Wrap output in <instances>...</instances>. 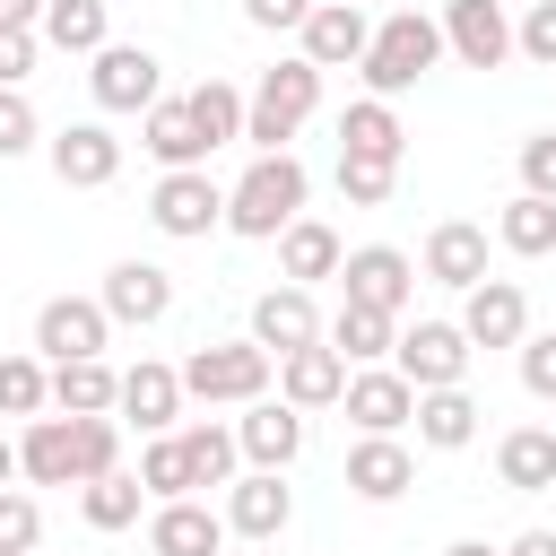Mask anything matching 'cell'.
I'll return each mask as SVG.
<instances>
[{"label":"cell","instance_id":"obj_1","mask_svg":"<svg viewBox=\"0 0 556 556\" xmlns=\"http://www.w3.org/2000/svg\"><path fill=\"white\" fill-rule=\"evenodd\" d=\"M122 469V417H35L17 434V478L35 486H96Z\"/></svg>","mask_w":556,"mask_h":556},{"label":"cell","instance_id":"obj_2","mask_svg":"<svg viewBox=\"0 0 556 556\" xmlns=\"http://www.w3.org/2000/svg\"><path fill=\"white\" fill-rule=\"evenodd\" d=\"M304 191H313V174H304L295 156H252L243 182L226 191V235H243V243H278V235L304 217Z\"/></svg>","mask_w":556,"mask_h":556},{"label":"cell","instance_id":"obj_3","mask_svg":"<svg viewBox=\"0 0 556 556\" xmlns=\"http://www.w3.org/2000/svg\"><path fill=\"white\" fill-rule=\"evenodd\" d=\"M434 61H443V17H426V9H391V17L374 26V43H365L356 70H365V96L391 104V96H408Z\"/></svg>","mask_w":556,"mask_h":556},{"label":"cell","instance_id":"obj_4","mask_svg":"<svg viewBox=\"0 0 556 556\" xmlns=\"http://www.w3.org/2000/svg\"><path fill=\"white\" fill-rule=\"evenodd\" d=\"M313 104H321V70L295 52V61H278V70H261V78H252V104H243V139H252L261 156H287V139L313 122Z\"/></svg>","mask_w":556,"mask_h":556},{"label":"cell","instance_id":"obj_5","mask_svg":"<svg viewBox=\"0 0 556 556\" xmlns=\"http://www.w3.org/2000/svg\"><path fill=\"white\" fill-rule=\"evenodd\" d=\"M269 382H278V356L252 339H217L182 356V400H208V408H252L269 400Z\"/></svg>","mask_w":556,"mask_h":556},{"label":"cell","instance_id":"obj_6","mask_svg":"<svg viewBox=\"0 0 556 556\" xmlns=\"http://www.w3.org/2000/svg\"><path fill=\"white\" fill-rule=\"evenodd\" d=\"M148 226L174 235V243H200L208 226H226V191H217V174H208V165L156 174V191H148Z\"/></svg>","mask_w":556,"mask_h":556},{"label":"cell","instance_id":"obj_7","mask_svg":"<svg viewBox=\"0 0 556 556\" xmlns=\"http://www.w3.org/2000/svg\"><path fill=\"white\" fill-rule=\"evenodd\" d=\"M469 330L460 321H408L400 330V348H391V365L417 382V391H452V382H469Z\"/></svg>","mask_w":556,"mask_h":556},{"label":"cell","instance_id":"obj_8","mask_svg":"<svg viewBox=\"0 0 556 556\" xmlns=\"http://www.w3.org/2000/svg\"><path fill=\"white\" fill-rule=\"evenodd\" d=\"M339 287H348V304H374V313H408V295H417V261L400 252V243H356L348 261H339Z\"/></svg>","mask_w":556,"mask_h":556},{"label":"cell","instance_id":"obj_9","mask_svg":"<svg viewBox=\"0 0 556 556\" xmlns=\"http://www.w3.org/2000/svg\"><path fill=\"white\" fill-rule=\"evenodd\" d=\"M104 339H113V313H104L96 295H52V304L35 313V356H43V365L104 356Z\"/></svg>","mask_w":556,"mask_h":556},{"label":"cell","instance_id":"obj_10","mask_svg":"<svg viewBox=\"0 0 556 556\" xmlns=\"http://www.w3.org/2000/svg\"><path fill=\"white\" fill-rule=\"evenodd\" d=\"M443 52L460 70H504L513 61V17L504 0H443Z\"/></svg>","mask_w":556,"mask_h":556},{"label":"cell","instance_id":"obj_11","mask_svg":"<svg viewBox=\"0 0 556 556\" xmlns=\"http://www.w3.org/2000/svg\"><path fill=\"white\" fill-rule=\"evenodd\" d=\"M156 52L148 43H104L96 61H87V96L104 104V113H148L156 104Z\"/></svg>","mask_w":556,"mask_h":556},{"label":"cell","instance_id":"obj_12","mask_svg":"<svg viewBox=\"0 0 556 556\" xmlns=\"http://www.w3.org/2000/svg\"><path fill=\"white\" fill-rule=\"evenodd\" d=\"M43 156H52V174H61L70 191H104V182L122 174V139H113L104 122H61V130L43 139Z\"/></svg>","mask_w":556,"mask_h":556},{"label":"cell","instance_id":"obj_13","mask_svg":"<svg viewBox=\"0 0 556 556\" xmlns=\"http://www.w3.org/2000/svg\"><path fill=\"white\" fill-rule=\"evenodd\" d=\"M460 330H469V348H521V339H530V295H521V278H478V287L460 295Z\"/></svg>","mask_w":556,"mask_h":556},{"label":"cell","instance_id":"obj_14","mask_svg":"<svg viewBox=\"0 0 556 556\" xmlns=\"http://www.w3.org/2000/svg\"><path fill=\"white\" fill-rule=\"evenodd\" d=\"M339 408L356 417V434H400V426H417V382L400 365H365V374H348Z\"/></svg>","mask_w":556,"mask_h":556},{"label":"cell","instance_id":"obj_15","mask_svg":"<svg viewBox=\"0 0 556 556\" xmlns=\"http://www.w3.org/2000/svg\"><path fill=\"white\" fill-rule=\"evenodd\" d=\"M96 304H104L113 321L148 330V321H165V313H174V269H156V261H113V269H104V287H96Z\"/></svg>","mask_w":556,"mask_h":556},{"label":"cell","instance_id":"obj_16","mask_svg":"<svg viewBox=\"0 0 556 556\" xmlns=\"http://www.w3.org/2000/svg\"><path fill=\"white\" fill-rule=\"evenodd\" d=\"M330 330H321V313H313V287H269V295H252V348H269V356H295V348H321Z\"/></svg>","mask_w":556,"mask_h":556},{"label":"cell","instance_id":"obj_17","mask_svg":"<svg viewBox=\"0 0 556 556\" xmlns=\"http://www.w3.org/2000/svg\"><path fill=\"white\" fill-rule=\"evenodd\" d=\"M408 486H417V452H408L400 434H356V443H348V495L400 504Z\"/></svg>","mask_w":556,"mask_h":556},{"label":"cell","instance_id":"obj_18","mask_svg":"<svg viewBox=\"0 0 556 556\" xmlns=\"http://www.w3.org/2000/svg\"><path fill=\"white\" fill-rule=\"evenodd\" d=\"M287 521H295L287 469H243V478L226 486V530H235V539H278Z\"/></svg>","mask_w":556,"mask_h":556},{"label":"cell","instance_id":"obj_19","mask_svg":"<svg viewBox=\"0 0 556 556\" xmlns=\"http://www.w3.org/2000/svg\"><path fill=\"white\" fill-rule=\"evenodd\" d=\"M226 513L217 504H200V495H182V504H156L148 513V556H226Z\"/></svg>","mask_w":556,"mask_h":556},{"label":"cell","instance_id":"obj_20","mask_svg":"<svg viewBox=\"0 0 556 556\" xmlns=\"http://www.w3.org/2000/svg\"><path fill=\"white\" fill-rule=\"evenodd\" d=\"M365 43H374V17L356 0H313V17H304V61L313 70H356Z\"/></svg>","mask_w":556,"mask_h":556},{"label":"cell","instance_id":"obj_21","mask_svg":"<svg viewBox=\"0 0 556 556\" xmlns=\"http://www.w3.org/2000/svg\"><path fill=\"white\" fill-rule=\"evenodd\" d=\"M278 400H287V408H304V417H313V408H339V400H348V356H339L330 339H321V348L278 356Z\"/></svg>","mask_w":556,"mask_h":556},{"label":"cell","instance_id":"obj_22","mask_svg":"<svg viewBox=\"0 0 556 556\" xmlns=\"http://www.w3.org/2000/svg\"><path fill=\"white\" fill-rule=\"evenodd\" d=\"M139 148H148L165 174L208 165V139H200V122H191V96H156V104L139 113Z\"/></svg>","mask_w":556,"mask_h":556},{"label":"cell","instance_id":"obj_23","mask_svg":"<svg viewBox=\"0 0 556 556\" xmlns=\"http://www.w3.org/2000/svg\"><path fill=\"white\" fill-rule=\"evenodd\" d=\"M235 443H243L252 469H287V460L304 452V408H287V400H252V408L235 417Z\"/></svg>","mask_w":556,"mask_h":556},{"label":"cell","instance_id":"obj_24","mask_svg":"<svg viewBox=\"0 0 556 556\" xmlns=\"http://www.w3.org/2000/svg\"><path fill=\"white\" fill-rule=\"evenodd\" d=\"M339 156H356V165H400V156H408L400 113H391L382 96H356V104L339 113Z\"/></svg>","mask_w":556,"mask_h":556},{"label":"cell","instance_id":"obj_25","mask_svg":"<svg viewBox=\"0 0 556 556\" xmlns=\"http://www.w3.org/2000/svg\"><path fill=\"white\" fill-rule=\"evenodd\" d=\"M122 417L139 426V434H174V417H182V365H130L122 374Z\"/></svg>","mask_w":556,"mask_h":556},{"label":"cell","instance_id":"obj_26","mask_svg":"<svg viewBox=\"0 0 556 556\" xmlns=\"http://www.w3.org/2000/svg\"><path fill=\"white\" fill-rule=\"evenodd\" d=\"M426 278L469 295V287L486 278V226H469V217H443V226L426 235Z\"/></svg>","mask_w":556,"mask_h":556},{"label":"cell","instance_id":"obj_27","mask_svg":"<svg viewBox=\"0 0 556 556\" xmlns=\"http://www.w3.org/2000/svg\"><path fill=\"white\" fill-rule=\"evenodd\" d=\"M478 400H469V382H452V391H417V443L426 452H469L478 443Z\"/></svg>","mask_w":556,"mask_h":556},{"label":"cell","instance_id":"obj_28","mask_svg":"<svg viewBox=\"0 0 556 556\" xmlns=\"http://www.w3.org/2000/svg\"><path fill=\"white\" fill-rule=\"evenodd\" d=\"M495 478H504L513 495H547V486H556V426H513V434L495 443Z\"/></svg>","mask_w":556,"mask_h":556},{"label":"cell","instance_id":"obj_29","mask_svg":"<svg viewBox=\"0 0 556 556\" xmlns=\"http://www.w3.org/2000/svg\"><path fill=\"white\" fill-rule=\"evenodd\" d=\"M339 261H348V243L321 226V217H295L287 235H278V278L287 287H313V278H339Z\"/></svg>","mask_w":556,"mask_h":556},{"label":"cell","instance_id":"obj_30","mask_svg":"<svg viewBox=\"0 0 556 556\" xmlns=\"http://www.w3.org/2000/svg\"><path fill=\"white\" fill-rule=\"evenodd\" d=\"M52 408H61V417H113V408H122V374H113L104 356L52 365Z\"/></svg>","mask_w":556,"mask_h":556},{"label":"cell","instance_id":"obj_31","mask_svg":"<svg viewBox=\"0 0 556 556\" xmlns=\"http://www.w3.org/2000/svg\"><path fill=\"white\" fill-rule=\"evenodd\" d=\"M174 443H182L191 486H235V478H243V469H235V460H243L235 426H208V417H200V426H174Z\"/></svg>","mask_w":556,"mask_h":556},{"label":"cell","instance_id":"obj_32","mask_svg":"<svg viewBox=\"0 0 556 556\" xmlns=\"http://www.w3.org/2000/svg\"><path fill=\"white\" fill-rule=\"evenodd\" d=\"M52 52H104L113 43V17H104V0H43V26H35Z\"/></svg>","mask_w":556,"mask_h":556},{"label":"cell","instance_id":"obj_33","mask_svg":"<svg viewBox=\"0 0 556 556\" xmlns=\"http://www.w3.org/2000/svg\"><path fill=\"white\" fill-rule=\"evenodd\" d=\"M495 243H504L513 261H547V252H556V200L513 191V200H504V217H495Z\"/></svg>","mask_w":556,"mask_h":556},{"label":"cell","instance_id":"obj_34","mask_svg":"<svg viewBox=\"0 0 556 556\" xmlns=\"http://www.w3.org/2000/svg\"><path fill=\"white\" fill-rule=\"evenodd\" d=\"M330 348H339L348 365H382V356L400 348V321L374 313V304H339V313H330Z\"/></svg>","mask_w":556,"mask_h":556},{"label":"cell","instance_id":"obj_35","mask_svg":"<svg viewBox=\"0 0 556 556\" xmlns=\"http://www.w3.org/2000/svg\"><path fill=\"white\" fill-rule=\"evenodd\" d=\"M139 504H148V486H139L130 469H113V478L78 486V513H87V530H130V521H139Z\"/></svg>","mask_w":556,"mask_h":556},{"label":"cell","instance_id":"obj_36","mask_svg":"<svg viewBox=\"0 0 556 556\" xmlns=\"http://www.w3.org/2000/svg\"><path fill=\"white\" fill-rule=\"evenodd\" d=\"M52 408V365L43 356H0V417H43Z\"/></svg>","mask_w":556,"mask_h":556},{"label":"cell","instance_id":"obj_37","mask_svg":"<svg viewBox=\"0 0 556 556\" xmlns=\"http://www.w3.org/2000/svg\"><path fill=\"white\" fill-rule=\"evenodd\" d=\"M243 104H252L243 87H226V78H200V87H191V122H200V139H208V148L243 139Z\"/></svg>","mask_w":556,"mask_h":556},{"label":"cell","instance_id":"obj_38","mask_svg":"<svg viewBox=\"0 0 556 556\" xmlns=\"http://www.w3.org/2000/svg\"><path fill=\"white\" fill-rule=\"evenodd\" d=\"M139 486H148V504H182V495H191V469H182V443H174V434H148Z\"/></svg>","mask_w":556,"mask_h":556},{"label":"cell","instance_id":"obj_39","mask_svg":"<svg viewBox=\"0 0 556 556\" xmlns=\"http://www.w3.org/2000/svg\"><path fill=\"white\" fill-rule=\"evenodd\" d=\"M35 539H43L35 495H26V486H0V556H35Z\"/></svg>","mask_w":556,"mask_h":556},{"label":"cell","instance_id":"obj_40","mask_svg":"<svg viewBox=\"0 0 556 556\" xmlns=\"http://www.w3.org/2000/svg\"><path fill=\"white\" fill-rule=\"evenodd\" d=\"M400 191V165H356V156H339V200L348 208H382Z\"/></svg>","mask_w":556,"mask_h":556},{"label":"cell","instance_id":"obj_41","mask_svg":"<svg viewBox=\"0 0 556 556\" xmlns=\"http://www.w3.org/2000/svg\"><path fill=\"white\" fill-rule=\"evenodd\" d=\"M26 148H43V122H35L26 87H0V165H9V156H26Z\"/></svg>","mask_w":556,"mask_h":556},{"label":"cell","instance_id":"obj_42","mask_svg":"<svg viewBox=\"0 0 556 556\" xmlns=\"http://www.w3.org/2000/svg\"><path fill=\"white\" fill-rule=\"evenodd\" d=\"M513 52L556 70V0H521V26H513Z\"/></svg>","mask_w":556,"mask_h":556},{"label":"cell","instance_id":"obj_43","mask_svg":"<svg viewBox=\"0 0 556 556\" xmlns=\"http://www.w3.org/2000/svg\"><path fill=\"white\" fill-rule=\"evenodd\" d=\"M521 391L530 400H556V330H530L521 339Z\"/></svg>","mask_w":556,"mask_h":556},{"label":"cell","instance_id":"obj_44","mask_svg":"<svg viewBox=\"0 0 556 556\" xmlns=\"http://www.w3.org/2000/svg\"><path fill=\"white\" fill-rule=\"evenodd\" d=\"M521 191L556 200V130H530V139H521Z\"/></svg>","mask_w":556,"mask_h":556},{"label":"cell","instance_id":"obj_45","mask_svg":"<svg viewBox=\"0 0 556 556\" xmlns=\"http://www.w3.org/2000/svg\"><path fill=\"white\" fill-rule=\"evenodd\" d=\"M243 17H252L261 35H287V26L304 35V17H313V0H243Z\"/></svg>","mask_w":556,"mask_h":556},{"label":"cell","instance_id":"obj_46","mask_svg":"<svg viewBox=\"0 0 556 556\" xmlns=\"http://www.w3.org/2000/svg\"><path fill=\"white\" fill-rule=\"evenodd\" d=\"M35 52H43V35H0V87H26Z\"/></svg>","mask_w":556,"mask_h":556},{"label":"cell","instance_id":"obj_47","mask_svg":"<svg viewBox=\"0 0 556 556\" xmlns=\"http://www.w3.org/2000/svg\"><path fill=\"white\" fill-rule=\"evenodd\" d=\"M43 26V0H0V35H35Z\"/></svg>","mask_w":556,"mask_h":556},{"label":"cell","instance_id":"obj_48","mask_svg":"<svg viewBox=\"0 0 556 556\" xmlns=\"http://www.w3.org/2000/svg\"><path fill=\"white\" fill-rule=\"evenodd\" d=\"M504 556H556V530H521V539H513Z\"/></svg>","mask_w":556,"mask_h":556},{"label":"cell","instance_id":"obj_49","mask_svg":"<svg viewBox=\"0 0 556 556\" xmlns=\"http://www.w3.org/2000/svg\"><path fill=\"white\" fill-rule=\"evenodd\" d=\"M443 556H504V547H486V539H452Z\"/></svg>","mask_w":556,"mask_h":556},{"label":"cell","instance_id":"obj_50","mask_svg":"<svg viewBox=\"0 0 556 556\" xmlns=\"http://www.w3.org/2000/svg\"><path fill=\"white\" fill-rule=\"evenodd\" d=\"M9 478H17V443L0 434V486H9Z\"/></svg>","mask_w":556,"mask_h":556},{"label":"cell","instance_id":"obj_51","mask_svg":"<svg viewBox=\"0 0 556 556\" xmlns=\"http://www.w3.org/2000/svg\"><path fill=\"white\" fill-rule=\"evenodd\" d=\"M356 9H365V0H356Z\"/></svg>","mask_w":556,"mask_h":556}]
</instances>
